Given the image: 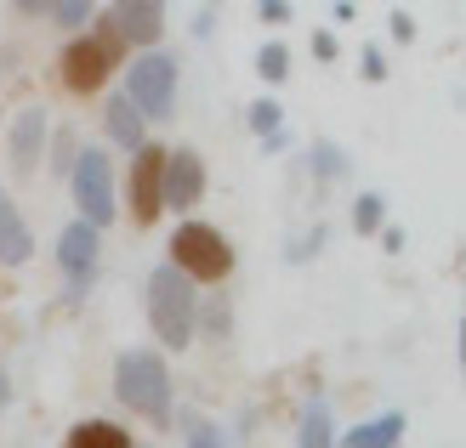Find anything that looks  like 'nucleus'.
<instances>
[{
    "instance_id": "obj_17",
    "label": "nucleus",
    "mask_w": 466,
    "mask_h": 448,
    "mask_svg": "<svg viewBox=\"0 0 466 448\" xmlns=\"http://www.w3.org/2000/svg\"><path fill=\"white\" fill-rule=\"evenodd\" d=\"M256 68H262V80H285L290 75V52L279 40H268L262 52H256Z\"/></svg>"
},
{
    "instance_id": "obj_20",
    "label": "nucleus",
    "mask_w": 466,
    "mask_h": 448,
    "mask_svg": "<svg viewBox=\"0 0 466 448\" xmlns=\"http://www.w3.org/2000/svg\"><path fill=\"white\" fill-rule=\"evenodd\" d=\"M313 164H319V176H341V171H347L341 148H330V143H319V148H313Z\"/></svg>"
},
{
    "instance_id": "obj_28",
    "label": "nucleus",
    "mask_w": 466,
    "mask_h": 448,
    "mask_svg": "<svg viewBox=\"0 0 466 448\" xmlns=\"http://www.w3.org/2000/svg\"><path fill=\"white\" fill-rule=\"evenodd\" d=\"M6 392H12V386H6V369H0V409H6Z\"/></svg>"
},
{
    "instance_id": "obj_27",
    "label": "nucleus",
    "mask_w": 466,
    "mask_h": 448,
    "mask_svg": "<svg viewBox=\"0 0 466 448\" xmlns=\"http://www.w3.org/2000/svg\"><path fill=\"white\" fill-rule=\"evenodd\" d=\"M262 17H268V23H285V17H290V6H279V0H268V6H262Z\"/></svg>"
},
{
    "instance_id": "obj_23",
    "label": "nucleus",
    "mask_w": 466,
    "mask_h": 448,
    "mask_svg": "<svg viewBox=\"0 0 466 448\" xmlns=\"http://www.w3.org/2000/svg\"><path fill=\"white\" fill-rule=\"evenodd\" d=\"M57 23H80V17H91V6H80V0H63V6H46Z\"/></svg>"
},
{
    "instance_id": "obj_16",
    "label": "nucleus",
    "mask_w": 466,
    "mask_h": 448,
    "mask_svg": "<svg viewBox=\"0 0 466 448\" xmlns=\"http://www.w3.org/2000/svg\"><path fill=\"white\" fill-rule=\"evenodd\" d=\"M301 448H336V426H330V409L319 403H308V414H301Z\"/></svg>"
},
{
    "instance_id": "obj_14",
    "label": "nucleus",
    "mask_w": 466,
    "mask_h": 448,
    "mask_svg": "<svg viewBox=\"0 0 466 448\" xmlns=\"http://www.w3.org/2000/svg\"><path fill=\"white\" fill-rule=\"evenodd\" d=\"M404 443V414H381L364 420L359 432H347V448H399Z\"/></svg>"
},
{
    "instance_id": "obj_19",
    "label": "nucleus",
    "mask_w": 466,
    "mask_h": 448,
    "mask_svg": "<svg viewBox=\"0 0 466 448\" xmlns=\"http://www.w3.org/2000/svg\"><path fill=\"white\" fill-rule=\"evenodd\" d=\"M353 227H359V233H376V227H381V194H364V199H359Z\"/></svg>"
},
{
    "instance_id": "obj_5",
    "label": "nucleus",
    "mask_w": 466,
    "mask_h": 448,
    "mask_svg": "<svg viewBox=\"0 0 466 448\" xmlns=\"http://www.w3.org/2000/svg\"><path fill=\"white\" fill-rule=\"evenodd\" d=\"M68 182H75V204H80L86 227H91V233L108 227V222H114V164H108V154H103V148H80Z\"/></svg>"
},
{
    "instance_id": "obj_9",
    "label": "nucleus",
    "mask_w": 466,
    "mask_h": 448,
    "mask_svg": "<svg viewBox=\"0 0 466 448\" xmlns=\"http://www.w3.org/2000/svg\"><path fill=\"white\" fill-rule=\"evenodd\" d=\"M159 182H166V154L159 148H137V164H131V210L137 222L154 227L159 216Z\"/></svg>"
},
{
    "instance_id": "obj_1",
    "label": "nucleus",
    "mask_w": 466,
    "mask_h": 448,
    "mask_svg": "<svg viewBox=\"0 0 466 448\" xmlns=\"http://www.w3.org/2000/svg\"><path fill=\"white\" fill-rule=\"evenodd\" d=\"M114 392H120V403L148 414L154 426H166L171 420V369L159 352H126L120 363H114Z\"/></svg>"
},
{
    "instance_id": "obj_3",
    "label": "nucleus",
    "mask_w": 466,
    "mask_h": 448,
    "mask_svg": "<svg viewBox=\"0 0 466 448\" xmlns=\"http://www.w3.org/2000/svg\"><path fill=\"white\" fill-rule=\"evenodd\" d=\"M171 255H177V273L182 278H199V284H217V278L233 273V250L217 227L205 222H182L177 239H171Z\"/></svg>"
},
{
    "instance_id": "obj_13",
    "label": "nucleus",
    "mask_w": 466,
    "mask_h": 448,
    "mask_svg": "<svg viewBox=\"0 0 466 448\" xmlns=\"http://www.w3.org/2000/svg\"><path fill=\"white\" fill-rule=\"evenodd\" d=\"M103 125H108V143L114 148H143V114H137L126 97H108V108H103Z\"/></svg>"
},
{
    "instance_id": "obj_24",
    "label": "nucleus",
    "mask_w": 466,
    "mask_h": 448,
    "mask_svg": "<svg viewBox=\"0 0 466 448\" xmlns=\"http://www.w3.org/2000/svg\"><path fill=\"white\" fill-rule=\"evenodd\" d=\"M381 75H387V57L370 45V52H364V80H381Z\"/></svg>"
},
{
    "instance_id": "obj_4",
    "label": "nucleus",
    "mask_w": 466,
    "mask_h": 448,
    "mask_svg": "<svg viewBox=\"0 0 466 448\" xmlns=\"http://www.w3.org/2000/svg\"><path fill=\"white\" fill-rule=\"evenodd\" d=\"M126 103L143 114H154V120H166V114L177 108V63L166 52H143L131 68H126Z\"/></svg>"
},
{
    "instance_id": "obj_12",
    "label": "nucleus",
    "mask_w": 466,
    "mask_h": 448,
    "mask_svg": "<svg viewBox=\"0 0 466 448\" xmlns=\"http://www.w3.org/2000/svg\"><path fill=\"white\" fill-rule=\"evenodd\" d=\"M29 250H35L29 222H23V216H17V204L0 194V262H6V267H23V262H29Z\"/></svg>"
},
{
    "instance_id": "obj_18",
    "label": "nucleus",
    "mask_w": 466,
    "mask_h": 448,
    "mask_svg": "<svg viewBox=\"0 0 466 448\" xmlns=\"http://www.w3.org/2000/svg\"><path fill=\"white\" fill-rule=\"evenodd\" d=\"M75 159H80V148H75V131L63 125V131L52 136V164H57V176H63V171H75Z\"/></svg>"
},
{
    "instance_id": "obj_11",
    "label": "nucleus",
    "mask_w": 466,
    "mask_h": 448,
    "mask_svg": "<svg viewBox=\"0 0 466 448\" xmlns=\"http://www.w3.org/2000/svg\"><path fill=\"white\" fill-rule=\"evenodd\" d=\"M57 262H63V273L68 278H91V267H97V233H91L86 222H75V227H63V239H57Z\"/></svg>"
},
{
    "instance_id": "obj_15",
    "label": "nucleus",
    "mask_w": 466,
    "mask_h": 448,
    "mask_svg": "<svg viewBox=\"0 0 466 448\" xmlns=\"http://www.w3.org/2000/svg\"><path fill=\"white\" fill-rule=\"evenodd\" d=\"M68 448H131V437L114 426V420H80L68 432Z\"/></svg>"
},
{
    "instance_id": "obj_22",
    "label": "nucleus",
    "mask_w": 466,
    "mask_h": 448,
    "mask_svg": "<svg viewBox=\"0 0 466 448\" xmlns=\"http://www.w3.org/2000/svg\"><path fill=\"white\" fill-rule=\"evenodd\" d=\"M250 125L262 131V136H273V125H279V103H268V97H262V103H250Z\"/></svg>"
},
{
    "instance_id": "obj_10",
    "label": "nucleus",
    "mask_w": 466,
    "mask_h": 448,
    "mask_svg": "<svg viewBox=\"0 0 466 448\" xmlns=\"http://www.w3.org/2000/svg\"><path fill=\"white\" fill-rule=\"evenodd\" d=\"M40 148H46V114L40 108H23L17 125H12V171L29 176L40 164Z\"/></svg>"
},
{
    "instance_id": "obj_7",
    "label": "nucleus",
    "mask_w": 466,
    "mask_h": 448,
    "mask_svg": "<svg viewBox=\"0 0 466 448\" xmlns=\"http://www.w3.org/2000/svg\"><path fill=\"white\" fill-rule=\"evenodd\" d=\"M205 194V164L194 148L166 154V182H159V210H188Z\"/></svg>"
},
{
    "instance_id": "obj_2",
    "label": "nucleus",
    "mask_w": 466,
    "mask_h": 448,
    "mask_svg": "<svg viewBox=\"0 0 466 448\" xmlns=\"http://www.w3.org/2000/svg\"><path fill=\"white\" fill-rule=\"evenodd\" d=\"M148 324H154V335L166 341V346H188V341H194L199 295H194V284H188L177 267H159V273L148 278Z\"/></svg>"
},
{
    "instance_id": "obj_21",
    "label": "nucleus",
    "mask_w": 466,
    "mask_h": 448,
    "mask_svg": "<svg viewBox=\"0 0 466 448\" xmlns=\"http://www.w3.org/2000/svg\"><path fill=\"white\" fill-rule=\"evenodd\" d=\"M188 448H222V437H217V426H211V420H188Z\"/></svg>"
},
{
    "instance_id": "obj_8",
    "label": "nucleus",
    "mask_w": 466,
    "mask_h": 448,
    "mask_svg": "<svg viewBox=\"0 0 466 448\" xmlns=\"http://www.w3.org/2000/svg\"><path fill=\"white\" fill-rule=\"evenodd\" d=\"M103 23L120 35V45H154L159 29H166V12H159L154 0H120V6L103 12Z\"/></svg>"
},
{
    "instance_id": "obj_26",
    "label": "nucleus",
    "mask_w": 466,
    "mask_h": 448,
    "mask_svg": "<svg viewBox=\"0 0 466 448\" xmlns=\"http://www.w3.org/2000/svg\"><path fill=\"white\" fill-rule=\"evenodd\" d=\"M392 35H399V40H410V35H415V23H410V12H392Z\"/></svg>"
},
{
    "instance_id": "obj_25",
    "label": "nucleus",
    "mask_w": 466,
    "mask_h": 448,
    "mask_svg": "<svg viewBox=\"0 0 466 448\" xmlns=\"http://www.w3.org/2000/svg\"><path fill=\"white\" fill-rule=\"evenodd\" d=\"M313 57L330 63V57H336V35H313Z\"/></svg>"
},
{
    "instance_id": "obj_6",
    "label": "nucleus",
    "mask_w": 466,
    "mask_h": 448,
    "mask_svg": "<svg viewBox=\"0 0 466 448\" xmlns=\"http://www.w3.org/2000/svg\"><path fill=\"white\" fill-rule=\"evenodd\" d=\"M120 52H126L120 35H114L108 23H97V35H91V40H75L63 52V85L68 91H97L108 80V68L120 63Z\"/></svg>"
}]
</instances>
